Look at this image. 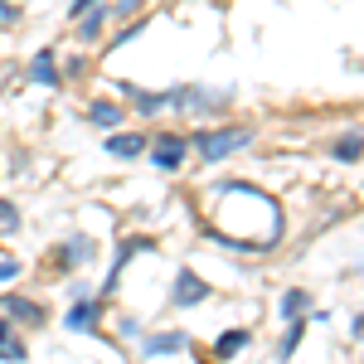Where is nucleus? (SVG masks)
<instances>
[{
  "instance_id": "f257e3e1",
  "label": "nucleus",
  "mask_w": 364,
  "mask_h": 364,
  "mask_svg": "<svg viewBox=\"0 0 364 364\" xmlns=\"http://www.w3.org/2000/svg\"><path fill=\"white\" fill-rule=\"evenodd\" d=\"M252 141V132L248 127H219V132H199L195 136V146H199V156L214 166V161H224V156H233L238 146H248Z\"/></svg>"
},
{
  "instance_id": "f03ea898",
  "label": "nucleus",
  "mask_w": 364,
  "mask_h": 364,
  "mask_svg": "<svg viewBox=\"0 0 364 364\" xmlns=\"http://www.w3.org/2000/svg\"><path fill=\"white\" fill-rule=\"evenodd\" d=\"M185 156H190V141H185V136H175V132H166V136H156V141H151V161H156L161 170H175L180 161H185Z\"/></svg>"
},
{
  "instance_id": "7ed1b4c3",
  "label": "nucleus",
  "mask_w": 364,
  "mask_h": 364,
  "mask_svg": "<svg viewBox=\"0 0 364 364\" xmlns=\"http://www.w3.org/2000/svg\"><path fill=\"white\" fill-rule=\"evenodd\" d=\"M0 311H5L10 321H29V326H39V321H44V306H39V301H29V296H5Z\"/></svg>"
},
{
  "instance_id": "20e7f679",
  "label": "nucleus",
  "mask_w": 364,
  "mask_h": 364,
  "mask_svg": "<svg viewBox=\"0 0 364 364\" xmlns=\"http://www.w3.org/2000/svg\"><path fill=\"white\" fill-rule=\"evenodd\" d=\"M209 296V287L195 277V272H180V282H175V301L180 306H195V301H204Z\"/></svg>"
},
{
  "instance_id": "39448f33",
  "label": "nucleus",
  "mask_w": 364,
  "mask_h": 364,
  "mask_svg": "<svg viewBox=\"0 0 364 364\" xmlns=\"http://www.w3.org/2000/svg\"><path fill=\"white\" fill-rule=\"evenodd\" d=\"M107 151L122 156V161H132V156L146 151V136H136V132H112V136H107Z\"/></svg>"
},
{
  "instance_id": "423d86ee",
  "label": "nucleus",
  "mask_w": 364,
  "mask_h": 364,
  "mask_svg": "<svg viewBox=\"0 0 364 364\" xmlns=\"http://www.w3.org/2000/svg\"><path fill=\"white\" fill-rule=\"evenodd\" d=\"M0 360H25V340L15 336L10 321H0Z\"/></svg>"
},
{
  "instance_id": "0eeeda50",
  "label": "nucleus",
  "mask_w": 364,
  "mask_h": 364,
  "mask_svg": "<svg viewBox=\"0 0 364 364\" xmlns=\"http://www.w3.org/2000/svg\"><path fill=\"white\" fill-rule=\"evenodd\" d=\"M87 117H92V127L112 132L117 122H122V107H117V102H92V107H87Z\"/></svg>"
},
{
  "instance_id": "6e6552de",
  "label": "nucleus",
  "mask_w": 364,
  "mask_h": 364,
  "mask_svg": "<svg viewBox=\"0 0 364 364\" xmlns=\"http://www.w3.org/2000/svg\"><path fill=\"white\" fill-rule=\"evenodd\" d=\"M190 345V336H180V331H166V336H151L146 340V350L151 355H170V350H185Z\"/></svg>"
},
{
  "instance_id": "1a4fd4ad",
  "label": "nucleus",
  "mask_w": 364,
  "mask_h": 364,
  "mask_svg": "<svg viewBox=\"0 0 364 364\" xmlns=\"http://www.w3.org/2000/svg\"><path fill=\"white\" fill-rule=\"evenodd\" d=\"M34 78H39L44 87H58V68H54V54H49V49L34 54Z\"/></svg>"
},
{
  "instance_id": "9d476101",
  "label": "nucleus",
  "mask_w": 364,
  "mask_h": 364,
  "mask_svg": "<svg viewBox=\"0 0 364 364\" xmlns=\"http://www.w3.org/2000/svg\"><path fill=\"white\" fill-rule=\"evenodd\" d=\"M301 311H311V296H306V291H287V296H282V316H287L291 326L301 321Z\"/></svg>"
},
{
  "instance_id": "9b49d317",
  "label": "nucleus",
  "mask_w": 364,
  "mask_h": 364,
  "mask_svg": "<svg viewBox=\"0 0 364 364\" xmlns=\"http://www.w3.org/2000/svg\"><path fill=\"white\" fill-rule=\"evenodd\" d=\"M92 326H97V306H92V301L68 311V331H92Z\"/></svg>"
},
{
  "instance_id": "f8f14e48",
  "label": "nucleus",
  "mask_w": 364,
  "mask_h": 364,
  "mask_svg": "<svg viewBox=\"0 0 364 364\" xmlns=\"http://www.w3.org/2000/svg\"><path fill=\"white\" fill-rule=\"evenodd\" d=\"M243 345H248V331H228V336H219L214 355H219V360H228V355H233V350H243Z\"/></svg>"
},
{
  "instance_id": "ddd939ff",
  "label": "nucleus",
  "mask_w": 364,
  "mask_h": 364,
  "mask_svg": "<svg viewBox=\"0 0 364 364\" xmlns=\"http://www.w3.org/2000/svg\"><path fill=\"white\" fill-rule=\"evenodd\" d=\"M15 228H20V209H15L10 199H0V238H10Z\"/></svg>"
},
{
  "instance_id": "4468645a",
  "label": "nucleus",
  "mask_w": 364,
  "mask_h": 364,
  "mask_svg": "<svg viewBox=\"0 0 364 364\" xmlns=\"http://www.w3.org/2000/svg\"><path fill=\"white\" fill-rule=\"evenodd\" d=\"M58 257H63V262H87V257H92V243H87V238H83V243H68Z\"/></svg>"
},
{
  "instance_id": "2eb2a0df",
  "label": "nucleus",
  "mask_w": 364,
  "mask_h": 364,
  "mask_svg": "<svg viewBox=\"0 0 364 364\" xmlns=\"http://www.w3.org/2000/svg\"><path fill=\"white\" fill-rule=\"evenodd\" d=\"M336 156H340V161H360V132H350V136L340 141V146H336Z\"/></svg>"
},
{
  "instance_id": "dca6fc26",
  "label": "nucleus",
  "mask_w": 364,
  "mask_h": 364,
  "mask_svg": "<svg viewBox=\"0 0 364 364\" xmlns=\"http://www.w3.org/2000/svg\"><path fill=\"white\" fill-rule=\"evenodd\" d=\"M296 340H301V321L287 331V340H282V355H291V350H296Z\"/></svg>"
},
{
  "instance_id": "f3484780",
  "label": "nucleus",
  "mask_w": 364,
  "mask_h": 364,
  "mask_svg": "<svg viewBox=\"0 0 364 364\" xmlns=\"http://www.w3.org/2000/svg\"><path fill=\"white\" fill-rule=\"evenodd\" d=\"M141 248H146V238H127V243H122V262H127L132 252H141ZM122 262H117V267H122Z\"/></svg>"
},
{
  "instance_id": "a211bd4d",
  "label": "nucleus",
  "mask_w": 364,
  "mask_h": 364,
  "mask_svg": "<svg viewBox=\"0 0 364 364\" xmlns=\"http://www.w3.org/2000/svg\"><path fill=\"white\" fill-rule=\"evenodd\" d=\"M10 20H20V10L15 5H0V25H10Z\"/></svg>"
},
{
  "instance_id": "6ab92c4d",
  "label": "nucleus",
  "mask_w": 364,
  "mask_h": 364,
  "mask_svg": "<svg viewBox=\"0 0 364 364\" xmlns=\"http://www.w3.org/2000/svg\"><path fill=\"white\" fill-rule=\"evenodd\" d=\"M15 272H20V262H0V282H5V277H15Z\"/></svg>"
}]
</instances>
